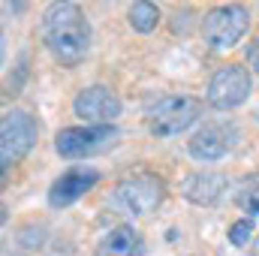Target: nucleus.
Masks as SVG:
<instances>
[{
    "label": "nucleus",
    "instance_id": "nucleus-9",
    "mask_svg": "<svg viewBox=\"0 0 259 256\" xmlns=\"http://www.w3.org/2000/svg\"><path fill=\"white\" fill-rule=\"evenodd\" d=\"M97 181H100V172L91 169V166L66 169L64 175L55 178V184L49 187V205H52V208H66V205L78 202V199L91 190Z\"/></svg>",
    "mask_w": 259,
    "mask_h": 256
},
{
    "label": "nucleus",
    "instance_id": "nucleus-3",
    "mask_svg": "<svg viewBox=\"0 0 259 256\" xmlns=\"http://www.w3.org/2000/svg\"><path fill=\"white\" fill-rule=\"evenodd\" d=\"M202 115V100L196 97H163L151 112H148V127L157 139H172L187 127H193Z\"/></svg>",
    "mask_w": 259,
    "mask_h": 256
},
{
    "label": "nucleus",
    "instance_id": "nucleus-7",
    "mask_svg": "<svg viewBox=\"0 0 259 256\" xmlns=\"http://www.w3.org/2000/svg\"><path fill=\"white\" fill-rule=\"evenodd\" d=\"M118 142L115 124L109 127H66L55 136V151L64 160H81L91 154H100Z\"/></svg>",
    "mask_w": 259,
    "mask_h": 256
},
{
    "label": "nucleus",
    "instance_id": "nucleus-17",
    "mask_svg": "<svg viewBox=\"0 0 259 256\" xmlns=\"http://www.w3.org/2000/svg\"><path fill=\"white\" fill-rule=\"evenodd\" d=\"M253 256H259V235L253 238Z\"/></svg>",
    "mask_w": 259,
    "mask_h": 256
},
{
    "label": "nucleus",
    "instance_id": "nucleus-2",
    "mask_svg": "<svg viewBox=\"0 0 259 256\" xmlns=\"http://www.w3.org/2000/svg\"><path fill=\"white\" fill-rule=\"evenodd\" d=\"M36 136H39V124L30 112L12 109L3 115V121H0V166H3V172L30 154V148L36 145Z\"/></svg>",
    "mask_w": 259,
    "mask_h": 256
},
{
    "label": "nucleus",
    "instance_id": "nucleus-16",
    "mask_svg": "<svg viewBox=\"0 0 259 256\" xmlns=\"http://www.w3.org/2000/svg\"><path fill=\"white\" fill-rule=\"evenodd\" d=\"M247 64L253 66V72L259 75V39L250 46V49H247Z\"/></svg>",
    "mask_w": 259,
    "mask_h": 256
},
{
    "label": "nucleus",
    "instance_id": "nucleus-1",
    "mask_svg": "<svg viewBox=\"0 0 259 256\" xmlns=\"http://www.w3.org/2000/svg\"><path fill=\"white\" fill-rule=\"evenodd\" d=\"M42 39L61 66H75L91 49V24L78 3H49L42 12Z\"/></svg>",
    "mask_w": 259,
    "mask_h": 256
},
{
    "label": "nucleus",
    "instance_id": "nucleus-11",
    "mask_svg": "<svg viewBox=\"0 0 259 256\" xmlns=\"http://www.w3.org/2000/svg\"><path fill=\"white\" fill-rule=\"evenodd\" d=\"M226 175H220V172H193V175H187L184 178V184H181V193H184V199H190L193 205H217L220 202V196L226 193Z\"/></svg>",
    "mask_w": 259,
    "mask_h": 256
},
{
    "label": "nucleus",
    "instance_id": "nucleus-12",
    "mask_svg": "<svg viewBox=\"0 0 259 256\" xmlns=\"http://www.w3.org/2000/svg\"><path fill=\"white\" fill-rule=\"evenodd\" d=\"M94 256H145V238L133 226H115L103 235Z\"/></svg>",
    "mask_w": 259,
    "mask_h": 256
},
{
    "label": "nucleus",
    "instance_id": "nucleus-10",
    "mask_svg": "<svg viewBox=\"0 0 259 256\" xmlns=\"http://www.w3.org/2000/svg\"><path fill=\"white\" fill-rule=\"evenodd\" d=\"M232 133H235V130L229 127V124H208V127H202L193 139L187 142V151H190L193 160L214 163V160H220V157L229 154V148H232V142H235Z\"/></svg>",
    "mask_w": 259,
    "mask_h": 256
},
{
    "label": "nucleus",
    "instance_id": "nucleus-14",
    "mask_svg": "<svg viewBox=\"0 0 259 256\" xmlns=\"http://www.w3.org/2000/svg\"><path fill=\"white\" fill-rule=\"evenodd\" d=\"M235 205L241 208V211H247V214H259V175H247L241 184H238V190H235Z\"/></svg>",
    "mask_w": 259,
    "mask_h": 256
},
{
    "label": "nucleus",
    "instance_id": "nucleus-4",
    "mask_svg": "<svg viewBox=\"0 0 259 256\" xmlns=\"http://www.w3.org/2000/svg\"><path fill=\"white\" fill-rule=\"evenodd\" d=\"M166 196V184L163 178L151 175V172H136L124 181H118L115 187V205L121 211H127L133 217H142V214H151L157 211V205L163 202Z\"/></svg>",
    "mask_w": 259,
    "mask_h": 256
},
{
    "label": "nucleus",
    "instance_id": "nucleus-6",
    "mask_svg": "<svg viewBox=\"0 0 259 256\" xmlns=\"http://www.w3.org/2000/svg\"><path fill=\"white\" fill-rule=\"evenodd\" d=\"M250 97V69L238 64L220 66L211 81H208V91H205V100L211 109L217 112H229V109H238L244 100Z\"/></svg>",
    "mask_w": 259,
    "mask_h": 256
},
{
    "label": "nucleus",
    "instance_id": "nucleus-15",
    "mask_svg": "<svg viewBox=\"0 0 259 256\" xmlns=\"http://www.w3.org/2000/svg\"><path fill=\"white\" fill-rule=\"evenodd\" d=\"M250 235H253V220H250V217H244V220H238V223H232V226H229V241H232L235 247L247 244V241H250Z\"/></svg>",
    "mask_w": 259,
    "mask_h": 256
},
{
    "label": "nucleus",
    "instance_id": "nucleus-13",
    "mask_svg": "<svg viewBox=\"0 0 259 256\" xmlns=\"http://www.w3.org/2000/svg\"><path fill=\"white\" fill-rule=\"evenodd\" d=\"M127 18H130V27L139 30V33H151L157 24H160V9L148 0H139L127 9Z\"/></svg>",
    "mask_w": 259,
    "mask_h": 256
},
{
    "label": "nucleus",
    "instance_id": "nucleus-5",
    "mask_svg": "<svg viewBox=\"0 0 259 256\" xmlns=\"http://www.w3.org/2000/svg\"><path fill=\"white\" fill-rule=\"evenodd\" d=\"M250 27V15L244 6L238 3H226V6H217L205 15L202 21V36L205 42L214 49V52H223V49H232Z\"/></svg>",
    "mask_w": 259,
    "mask_h": 256
},
{
    "label": "nucleus",
    "instance_id": "nucleus-8",
    "mask_svg": "<svg viewBox=\"0 0 259 256\" xmlns=\"http://www.w3.org/2000/svg\"><path fill=\"white\" fill-rule=\"evenodd\" d=\"M72 112L84 121V127H109L121 115V100L115 91H109L103 84H91L75 94Z\"/></svg>",
    "mask_w": 259,
    "mask_h": 256
}]
</instances>
